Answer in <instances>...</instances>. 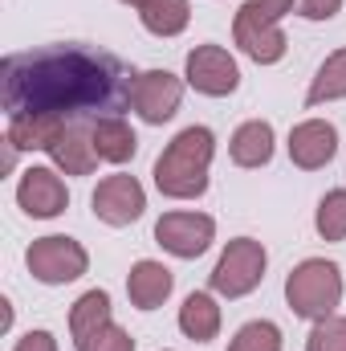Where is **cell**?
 <instances>
[{
    "label": "cell",
    "mask_w": 346,
    "mask_h": 351,
    "mask_svg": "<svg viewBox=\"0 0 346 351\" xmlns=\"http://www.w3.org/2000/svg\"><path fill=\"white\" fill-rule=\"evenodd\" d=\"M135 70L94 45H41L0 62L4 114H49L57 123H98L131 106Z\"/></svg>",
    "instance_id": "6da1fadb"
},
{
    "label": "cell",
    "mask_w": 346,
    "mask_h": 351,
    "mask_svg": "<svg viewBox=\"0 0 346 351\" xmlns=\"http://www.w3.org/2000/svg\"><path fill=\"white\" fill-rule=\"evenodd\" d=\"M216 156V135L208 127H183L155 160V188L168 200H196L208 192V168Z\"/></svg>",
    "instance_id": "7a4b0ae2"
},
{
    "label": "cell",
    "mask_w": 346,
    "mask_h": 351,
    "mask_svg": "<svg viewBox=\"0 0 346 351\" xmlns=\"http://www.w3.org/2000/svg\"><path fill=\"white\" fill-rule=\"evenodd\" d=\"M285 302L297 319H326L343 302V269L326 258H306L289 269L285 278Z\"/></svg>",
    "instance_id": "3957f363"
},
{
    "label": "cell",
    "mask_w": 346,
    "mask_h": 351,
    "mask_svg": "<svg viewBox=\"0 0 346 351\" xmlns=\"http://www.w3.org/2000/svg\"><path fill=\"white\" fill-rule=\"evenodd\" d=\"M265 265H269V254H265L261 241H253V237H232V241L224 245L220 262L212 265L208 286H212V294H220V298H245V294H253L261 286Z\"/></svg>",
    "instance_id": "277c9868"
},
{
    "label": "cell",
    "mask_w": 346,
    "mask_h": 351,
    "mask_svg": "<svg viewBox=\"0 0 346 351\" xmlns=\"http://www.w3.org/2000/svg\"><path fill=\"white\" fill-rule=\"evenodd\" d=\"M25 265H29V274H33L41 286H66V282H78L90 269V254H86L82 241L53 233V237H37V241L29 245Z\"/></svg>",
    "instance_id": "5b68a950"
},
{
    "label": "cell",
    "mask_w": 346,
    "mask_h": 351,
    "mask_svg": "<svg viewBox=\"0 0 346 351\" xmlns=\"http://www.w3.org/2000/svg\"><path fill=\"white\" fill-rule=\"evenodd\" d=\"M232 41H237V49H241L249 62H257V66H277V62L285 58V49H289L285 29H281L273 16L261 12L257 0H245V4L237 8V16H232Z\"/></svg>",
    "instance_id": "8992f818"
},
{
    "label": "cell",
    "mask_w": 346,
    "mask_h": 351,
    "mask_svg": "<svg viewBox=\"0 0 346 351\" xmlns=\"http://www.w3.org/2000/svg\"><path fill=\"white\" fill-rule=\"evenodd\" d=\"M183 82L204 98H228L241 86V66L224 45H196L183 62Z\"/></svg>",
    "instance_id": "52a82bcc"
},
{
    "label": "cell",
    "mask_w": 346,
    "mask_h": 351,
    "mask_svg": "<svg viewBox=\"0 0 346 351\" xmlns=\"http://www.w3.org/2000/svg\"><path fill=\"white\" fill-rule=\"evenodd\" d=\"M90 208H94V217L102 225L122 229V225H135L147 213V192H143V184L135 176L127 172L106 176V180H98V188L90 196Z\"/></svg>",
    "instance_id": "ba28073f"
},
{
    "label": "cell",
    "mask_w": 346,
    "mask_h": 351,
    "mask_svg": "<svg viewBox=\"0 0 346 351\" xmlns=\"http://www.w3.org/2000/svg\"><path fill=\"white\" fill-rule=\"evenodd\" d=\"M155 241L179 262H196L216 241V221L208 213H163L155 221Z\"/></svg>",
    "instance_id": "9c48e42d"
},
{
    "label": "cell",
    "mask_w": 346,
    "mask_h": 351,
    "mask_svg": "<svg viewBox=\"0 0 346 351\" xmlns=\"http://www.w3.org/2000/svg\"><path fill=\"white\" fill-rule=\"evenodd\" d=\"M183 102V78H175L172 70H143L135 78V90H131V110L151 123V127H163L172 123L175 110Z\"/></svg>",
    "instance_id": "30bf717a"
},
{
    "label": "cell",
    "mask_w": 346,
    "mask_h": 351,
    "mask_svg": "<svg viewBox=\"0 0 346 351\" xmlns=\"http://www.w3.org/2000/svg\"><path fill=\"white\" fill-rule=\"evenodd\" d=\"M16 204H21L25 217H33V221H53V217H62V213L70 208V188H66V180L57 176V168L33 164L29 172L21 176V184H16Z\"/></svg>",
    "instance_id": "8fae6325"
},
{
    "label": "cell",
    "mask_w": 346,
    "mask_h": 351,
    "mask_svg": "<svg viewBox=\"0 0 346 351\" xmlns=\"http://www.w3.org/2000/svg\"><path fill=\"white\" fill-rule=\"evenodd\" d=\"M285 147H289L293 168L318 172V168H326L338 156V127L326 123V119H306V123H297L289 131V143Z\"/></svg>",
    "instance_id": "7c38bea8"
},
{
    "label": "cell",
    "mask_w": 346,
    "mask_h": 351,
    "mask_svg": "<svg viewBox=\"0 0 346 351\" xmlns=\"http://www.w3.org/2000/svg\"><path fill=\"white\" fill-rule=\"evenodd\" d=\"M45 156L53 160V168H57V172L90 176L98 164H102V160H98V152H94V123H70V127H62Z\"/></svg>",
    "instance_id": "4fadbf2b"
},
{
    "label": "cell",
    "mask_w": 346,
    "mask_h": 351,
    "mask_svg": "<svg viewBox=\"0 0 346 351\" xmlns=\"http://www.w3.org/2000/svg\"><path fill=\"white\" fill-rule=\"evenodd\" d=\"M172 290H175V274L163 262L143 258V262L131 265V274H127V294H131V302L139 311H159L172 298Z\"/></svg>",
    "instance_id": "5bb4252c"
},
{
    "label": "cell",
    "mask_w": 346,
    "mask_h": 351,
    "mask_svg": "<svg viewBox=\"0 0 346 351\" xmlns=\"http://www.w3.org/2000/svg\"><path fill=\"white\" fill-rule=\"evenodd\" d=\"M273 152H277V135H273V123H265V119L241 123L228 139V156L237 168H265L273 160Z\"/></svg>",
    "instance_id": "9a60e30c"
},
{
    "label": "cell",
    "mask_w": 346,
    "mask_h": 351,
    "mask_svg": "<svg viewBox=\"0 0 346 351\" xmlns=\"http://www.w3.org/2000/svg\"><path fill=\"white\" fill-rule=\"evenodd\" d=\"M114 323V315H110V294L106 290H86L74 306H70V339H74V348H86L90 339L98 335V331H106Z\"/></svg>",
    "instance_id": "2e32d148"
},
{
    "label": "cell",
    "mask_w": 346,
    "mask_h": 351,
    "mask_svg": "<svg viewBox=\"0 0 346 351\" xmlns=\"http://www.w3.org/2000/svg\"><path fill=\"white\" fill-rule=\"evenodd\" d=\"M94 152H98L102 164H131L135 152H139V135L131 131V123L122 114L98 119L94 123Z\"/></svg>",
    "instance_id": "e0dca14e"
},
{
    "label": "cell",
    "mask_w": 346,
    "mask_h": 351,
    "mask_svg": "<svg viewBox=\"0 0 346 351\" xmlns=\"http://www.w3.org/2000/svg\"><path fill=\"white\" fill-rule=\"evenodd\" d=\"M179 331L196 343H212L220 335V306L208 290H191L179 306Z\"/></svg>",
    "instance_id": "ac0fdd59"
},
{
    "label": "cell",
    "mask_w": 346,
    "mask_h": 351,
    "mask_svg": "<svg viewBox=\"0 0 346 351\" xmlns=\"http://www.w3.org/2000/svg\"><path fill=\"white\" fill-rule=\"evenodd\" d=\"M70 123H57L49 114H12L8 119V143L16 152H49V143L57 139V131Z\"/></svg>",
    "instance_id": "d6986e66"
},
{
    "label": "cell",
    "mask_w": 346,
    "mask_h": 351,
    "mask_svg": "<svg viewBox=\"0 0 346 351\" xmlns=\"http://www.w3.org/2000/svg\"><path fill=\"white\" fill-rule=\"evenodd\" d=\"M139 21L151 37H179L191 21V4L187 0H143Z\"/></svg>",
    "instance_id": "ffe728a7"
},
{
    "label": "cell",
    "mask_w": 346,
    "mask_h": 351,
    "mask_svg": "<svg viewBox=\"0 0 346 351\" xmlns=\"http://www.w3.org/2000/svg\"><path fill=\"white\" fill-rule=\"evenodd\" d=\"M338 98H346V49H334L318 66L314 82L306 90V106H322V102H338Z\"/></svg>",
    "instance_id": "44dd1931"
},
{
    "label": "cell",
    "mask_w": 346,
    "mask_h": 351,
    "mask_svg": "<svg viewBox=\"0 0 346 351\" xmlns=\"http://www.w3.org/2000/svg\"><path fill=\"white\" fill-rule=\"evenodd\" d=\"M314 229H318L322 241H346V188H330L318 200Z\"/></svg>",
    "instance_id": "7402d4cb"
},
{
    "label": "cell",
    "mask_w": 346,
    "mask_h": 351,
    "mask_svg": "<svg viewBox=\"0 0 346 351\" xmlns=\"http://www.w3.org/2000/svg\"><path fill=\"white\" fill-rule=\"evenodd\" d=\"M228 351H281V327L269 319H253L232 335Z\"/></svg>",
    "instance_id": "603a6c76"
},
{
    "label": "cell",
    "mask_w": 346,
    "mask_h": 351,
    "mask_svg": "<svg viewBox=\"0 0 346 351\" xmlns=\"http://www.w3.org/2000/svg\"><path fill=\"white\" fill-rule=\"evenodd\" d=\"M306 351H346V315H326L314 323Z\"/></svg>",
    "instance_id": "cb8c5ba5"
},
{
    "label": "cell",
    "mask_w": 346,
    "mask_h": 351,
    "mask_svg": "<svg viewBox=\"0 0 346 351\" xmlns=\"http://www.w3.org/2000/svg\"><path fill=\"white\" fill-rule=\"evenodd\" d=\"M78 351H135V339H131V331H122L118 323H110L106 331H98L86 348H78Z\"/></svg>",
    "instance_id": "d4e9b609"
},
{
    "label": "cell",
    "mask_w": 346,
    "mask_h": 351,
    "mask_svg": "<svg viewBox=\"0 0 346 351\" xmlns=\"http://www.w3.org/2000/svg\"><path fill=\"white\" fill-rule=\"evenodd\" d=\"M338 8H343V0H297V12L306 21H330V16H338Z\"/></svg>",
    "instance_id": "484cf974"
},
{
    "label": "cell",
    "mask_w": 346,
    "mask_h": 351,
    "mask_svg": "<svg viewBox=\"0 0 346 351\" xmlns=\"http://www.w3.org/2000/svg\"><path fill=\"white\" fill-rule=\"evenodd\" d=\"M12 351H57V339H53L49 331H29V335L16 339Z\"/></svg>",
    "instance_id": "4316f807"
},
{
    "label": "cell",
    "mask_w": 346,
    "mask_h": 351,
    "mask_svg": "<svg viewBox=\"0 0 346 351\" xmlns=\"http://www.w3.org/2000/svg\"><path fill=\"white\" fill-rule=\"evenodd\" d=\"M261 12L265 16H273V21H281V16H289L293 12V0H257Z\"/></svg>",
    "instance_id": "83f0119b"
},
{
    "label": "cell",
    "mask_w": 346,
    "mask_h": 351,
    "mask_svg": "<svg viewBox=\"0 0 346 351\" xmlns=\"http://www.w3.org/2000/svg\"><path fill=\"white\" fill-rule=\"evenodd\" d=\"M122 4H135V8H139V4H143V0H122Z\"/></svg>",
    "instance_id": "f1b7e54d"
}]
</instances>
